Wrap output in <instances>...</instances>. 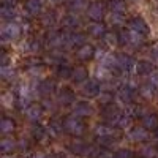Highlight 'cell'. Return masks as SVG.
Here are the masks:
<instances>
[{
  "instance_id": "cell-22",
  "label": "cell",
  "mask_w": 158,
  "mask_h": 158,
  "mask_svg": "<svg viewBox=\"0 0 158 158\" xmlns=\"http://www.w3.org/2000/svg\"><path fill=\"white\" fill-rule=\"evenodd\" d=\"M62 24H63V27H65V29L74 30V29H77L79 25H81V19H79L76 15H67V16L63 18Z\"/></svg>"
},
{
  "instance_id": "cell-4",
  "label": "cell",
  "mask_w": 158,
  "mask_h": 158,
  "mask_svg": "<svg viewBox=\"0 0 158 158\" xmlns=\"http://www.w3.org/2000/svg\"><path fill=\"white\" fill-rule=\"evenodd\" d=\"M117 98L120 100L123 104H131L136 98V85L133 82H128L118 87L117 90Z\"/></svg>"
},
{
  "instance_id": "cell-23",
  "label": "cell",
  "mask_w": 158,
  "mask_h": 158,
  "mask_svg": "<svg viewBox=\"0 0 158 158\" xmlns=\"http://www.w3.org/2000/svg\"><path fill=\"white\" fill-rule=\"evenodd\" d=\"M15 130H16V122L13 120V118H10V117H3L2 120H0V131H2L3 135L13 133Z\"/></svg>"
},
{
  "instance_id": "cell-20",
  "label": "cell",
  "mask_w": 158,
  "mask_h": 158,
  "mask_svg": "<svg viewBox=\"0 0 158 158\" xmlns=\"http://www.w3.org/2000/svg\"><path fill=\"white\" fill-rule=\"evenodd\" d=\"M142 125L149 131H155L158 128V115L155 112H146L142 117Z\"/></svg>"
},
{
  "instance_id": "cell-19",
  "label": "cell",
  "mask_w": 158,
  "mask_h": 158,
  "mask_svg": "<svg viewBox=\"0 0 158 158\" xmlns=\"http://www.w3.org/2000/svg\"><path fill=\"white\" fill-rule=\"evenodd\" d=\"M56 90V82L51 81V79H44V81H41L38 84V94L43 95V97H49L54 94Z\"/></svg>"
},
{
  "instance_id": "cell-14",
  "label": "cell",
  "mask_w": 158,
  "mask_h": 158,
  "mask_svg": "<svg viewBox=\"0 0 158 158\" xmlns=\"http://www.w3.org/2000/svg\"><path fill=\"white\" fill-rule=\"evenodd\" d=\"M68 149H70V152H73L74 155H82V156H87L90 146H89V144H85L84 141L76 139V141H73V142L70 144V146H68Z\"/></svg>"
},
{
  "instance_id": "cell-35",
  "label": "cell",
  "mask_w": 158,
  "mask_h": 158,
  "mask_svg": "<svg viewBox=\"0 0 158 158\" xmlns=\"http://www.w3.org/2000/svg\"><path fill=\"white\" fill-rule=\"evenodd\" d=\"M103 40L106 41L109 46H114V44H118V33H114V32H106L103 36Z\"/></svg>"
},
{
  "instance_id": "cell-1",
  "label": "cell",
  "mask_w": 158,
  "mask_h": 158,
  "mask_svg": "<svg viewBox=\"0 0 158 158\" xmlns=\"http://www.w3.org/2000/svg\"><path fill=\"white\" fill-rule=\"evenodd\" d=\"M95 138L101 146L108 147L111 144H114L115 141L120 139V131L118 128H115L114 125H98L95 128Z\"/></svg>"
},
{
  "instance_id": "cell-42",
  "label": "cell",
  "mask_w": 158,
  "mask_h": 158,
  "mask_svg": "<svg viewBox=\"0 0 158 158\" xmlns=\"http://www.w3.org/2000/svg\"><path fill=\"white\" fill-rule=\"evenodd\" d=\"M30 158H49L48 155H44V153H41V152H35Z\"/></svg>"
},
{
  "instance_id": "cell-7",
  "label": "cell",
  "mask_w": 158,
  "mask_h": 158,
  "mask_svg": "<svg viewBox=\"0 0 158 158\" xmlns=\"http://www.w3.org/2000/svg\"><path fill=\"white\" fill-rule=\"evenodd\" d=\"M128 25H130V29L133 30V32H136V33H139V35H142V36H147V35L150 33L149 24L144 21V18H141V16L131 18V19L128 21Z\"/></svg>"
},
{
  "instance_id": "cell-27",
  "label": "cell",
  "mask_w": 158,
  "mask_h": 158,
  "mask_svg": "<svg viewBox=\"0 0 158 158\" xmlns=\"http://www.w3.org/2000/svg\"><path fill=\"white\" fill-rule=\"evenodd\" d=\"M73 70L74 68H71L70 65H67V62H60L57 65V76L63 77V79H68V77L73 76Z\"/></svg>"
},
{
  "instance_id": "cell-24",
  "label": "cell",
  "mask_w": 158,
  "mask_h": 158,
  "mask_svg": "<svg viewBox=\"0 0 158 158\" xmlns=\"http://www.w3.org/2000/svg\"><path fill=\"white\" fill-rule=\"evenodd\" d=\"M155 92H156V84L152 82V81L142 84L141 89H139V94H141L144 98H152V97L155 95Z\"/></svg>"
},
{
  "instance_id": "cell-26",
  "label": "cell",
  "mask_w": 158,
  "mask_h": 158,
  "mask_svg": "<svg viewBox=\"0 0 158 158\" xmlns=\"http://www.w3.org/2000/svg\"><path fill=\"white\" fill-rule=\"evenodd\" d=\"M62 131H65V128H63V122L57 120V118H54V120H51V122H49L48 133H49L51 136H59Z\"/></svg>"
},
{
  "instance_id": "cell-30",
  "label": "cell",
  "mask_w": 158,
  "mask_h": 158,
  "mask_svg": "<svg viewBox=\"0 0 158 158\" xmlns=\"http://www.w3.org/2000/svg\"><path fill=\"white\" fill-rule=\"evenodd\" d=\"M0 15H2L3 19L10 21V19H15L16 18V10L15 6H10V5H3L2 10H0Z\"/></svg>"
},
{
  "instance_id": "cell-38",
  "label": "cell",
  "mask_w": 158,
  "mask_h": 158,
  "mask_svg": "<svg viewBox=\"0 0 158 158\" xmlns=\"http://www.w3.org/2000/svg\"><path fill=\"white\" fill-rule=\"evenodd\" d=\"M114 156L115 158H133L135 153H133V150H130V149H120V150L115 152Z\"/></svg>"
},
{
  "instance_id": "cell-37",
  "label": "cell",
  "mask_w": 158,
  "mask_h": 158,
  "mask_svg": "<svg viewBox=\"0 0 158 158\" xmlns=\"http://www.w3.org/2000/svg\"><path fill=\"white\" fill-rule=\"evenodd\" d=\"M118 44H120V46L130 44V32H127V30H120V32H118Z\"/></svg>"
},
{
  "instance_id": "cell-33",
  "label": "cell",
  "mask_w": 158,
  "mask_h": 158,
  "mask_svg": "<svg viewBox=\"0 0 158 158\" xmlns=\"http://www.w3.org/2000/svg\"><path fill=\"white\" fill-rule=\"evenodd\" d=\"M67 5L71 11H79L87 5V0H67Z\"/></svg>"
},
{
  "instance_id": "cell-34",
  "label": "cell",
  "mask_w": 158,
  "mask_h": 158,
  "mask_svg": "<svg viewBox=\"0 0 158 158\" xmlns=\"http://www.w3.org/2000/svg\"><path fill=\"white\" fill-rule=\"evenodd\" d=\"M133 118H135V117L131 115V114H123V112H122L120 118H118V122H117V128H127V127H130Z\"/></svg>"
},
{
  "instance_id": "cell-40",
  "label": "cell",
  "mask_w": 158,
  "mask_h": 158,
  "mask_svg": "<svg viewBox=\"0 0 158 158\" xmlns=\"http://www.w3.org/2000/svg\"><path fill=\"white\" fill-rule=\"evenodd\" d=\"M41 49V41H38V40H32L30 41V51H40Z\"/></svg>"
},
{
  "instance_id": "cell-15",
  "label": "cell",
  "mask_w": 158,
  "mask_h": 158,
  "mask_svg": "<svg viewBox=\"0 0 158 158\" xmlns=\"http://www.w3.org/2000/svg\"><path fill=\"white\" fill-rule=\"evenodd\" d=\"M76 100V95H74V92L68 87H63L60 89L59 92V103L63 104V106H68V104H73Z\"/></svg>"
},
{
  "instance_id": "cell-45",
  "label": "cell",
  "mask_w": 158,
  "mask_h": 158,
  "mask_svg": "<svg viewBox=\"0 0 158 158\" xmlns=\"http://www.w3.org/2000/svg\"><path fill=\"white\" fill-rule=\"evenodd\" d=\"M155 138H156V139H158V128H156V130H155Z\"/></svg>"
},
{
  "instance_id": "cell-3",
  "label": "cell",
  "mask_w": 158,
  "mask_h": 158,
  "mask_svg": "<svg viewBox=\"0 0 158 158\" xmlns=\"http://www.w3.org/2000/svg\"><path fill=\"white\" fill-rule=\"evenodd\" d=\"M101 115L109 125H115L117 127V122H118V118H120V115H122V111H120V108H118L115 103H108V104L103 106Z\"/></svg>"
},
{
  "instance_id": "cell-2",
  "label": "cell",
  "mask_w": 158,
  "mask_h": 158,
  "mask_svg": "<svg viewBox=\"0 0 158 158\" xmlns=\"http://www.w3.org/2000/svg\"><path fill=\"white\" fill-rule=\"evenodd\" d=\"M63 128L68 135L71 136H82L87 130V123L84 120V117H79V115H68L63 118Z\"/></svg>"
},
{
  "instance_id": "cell-36",
  "label": "cell",
  "mask_w": 158,
  "mask_h": 158,
  "mask_svg": "<svg viewBox=\"0 0 158 158\" xmlns=\"http://www.w3.org/2000/svg\"><path fill=\"white\" fill-rule=\"evenodd\" d=\"M16 76V71L10 68L8 65H5V67H2V77L5 79V81H11V79H15Z\"/></svg>"
},
{
  "instance_id": "cell-39",
  "label": "cell",
  "mask_w": 158,
  "mask_h": 158,
  "mask_svg": "<svg viewBox=\"0 0 158 158\" xmlns=\"http://www.w3.org/2000/svg\"><path fill=\"white\" fill-rule=\"evenodd\" d=\"M142 155L147 156V158H155V156H156V149L152 147V146H150V147H146V149L142 150Z\"/></svg>"
},
{
  "instance_id": "cell-29",
  "label": "cell",
  "mask_w": 158,
  "mask_h": 158,
  "mask_svg": "<svg viewBox=\"0 0 158 158\" xmlns=\"http://www.w3.org/2000/svg\"><path fill=\"white\" fill-rule=\"evenodd\" d=\"M0 149H2L3 153H13L16 150V142L11 138H3L2 142H0Z\"/></svg>"
},
{
  "instance_id": "cell-12",
  "label": "cell",
  "mask_w": 158,
  "mask_h": 158,
  "mask_svg": "<svg viewBox=\"0 0 158 158\" xmlns=\"http://www.w3.org/2000/svg\"><path fill=\"white\" fill-rule=\"evenodd\" d=\"M94 56H95V48L92 46V44H89V43H85V44H82V46H79L77 51H76V57H77L79 60H82V62L90 60Z\"/></svg>"
},
{
  "instance_id": "cell-44",
  "label": "cell",
  "mask_w": 158,
  "mask_h": 158,
  "mask_svg": "<svg viewBox=\"0 0 158 158\" xmlns=\"http://www.w3.org/2000/svg\"><path fill=\"white\" fill-rule=\"evenodd\" d=\"M18 0H3V5H10V6H15V3Z\"/></svg>"
},
{
  "instance_id": "cell-41",
  "label": "cell",
  "mask_w": 158,
  "mask_h": 158,
  "mask_svg": "<svg viewBox=\"0 0 158 158\" xmlns=\"http://www.w3.org/2000/svg\"><path fill=\"white\" fill-rule=\"evenodd\" d=\"M111 100H112V95L108 92V94H101L100 103H103V104H108V103H111Z\"/></svg>"
},
{
  "instance_id": "cell-25",
  "label": "cell",
  "mask_w": 158,
  "mask_h": 158,
  "mask_svg": "<svg viewBox=\"0 0 158 158\" xmlns=\"http://www.w3.org/2000/svg\"><path fill=\"white\" fill-rule=\"evenodd\" d=\"M87 77H89V71H87V68H85V67H76V68L73 70V76H71L73 82L79 84V82L85 81Z\"/></svg>"
},
{
  "instance_id": "cell-11",
  "label": "cell",
  "mask_w": 158,
  "mask_h": 158,
  "mask_svg": "<svg viewBox=\"0 0 158 158\" xmlns=\"http://www.w3.org/2000/svg\"><path fill=\"white\" fill-rule=\"evenodd\" d=\"M130 139L135 141V142H146L149 139V130L146 127H135L133 130L130 131Z\"/></svg>"
},
{
  "instance_id": "cell-8",
  "label": "cell",
  "mask_w": 158,
  "mask_h": 158,
  "mask_svg": "<svg viewBox=\"0 0 158 158\" xmlns=\"http://www.w3.org/2000/svg\"><path fill=\"white\" fill-rule=\"evenodd\" d=\"M100 90H101V87H100L98 81H95V79H89V81L82 85L81 94L85 98H94V97H98L100 95Z\"/></svg>"
},
{
  "instance_id": "cell-28",
  "label": "cell",
  "mask_w": 158,
  "mask_h": 158,
  "mask_svg": "<svg viewBox=\"0 0 158 158\" xmlns=\"http://www.w3.org/2000/svg\"><path fill=\"white\" fill-rule=\"evenodd\" d=\"M108 6H109L111 13H117V15H123L125 10H127L123 0H109Z\"/></svg>"
},
{
  "instance_id": "cell-18",
  "label": "cell",
  "mask_w": 158,
  "mask_h": 158,
  "mask_svg": "<svg viewBox=\"0 0 158 158\" xmlns=\"http://www.w3.org/2000/svg\"><path fill=\"white\" fill-rule=\"evenodd\" d=\"M41 8H43V2H41V0H27L25 5H24L25 13L30 15V16L40 15V13H41Z\"/></svg>"
},
{
  "instance_id": "cell-17",
  "label": "cell",
  "mask_w": 158,
  "mask_h": 158,
  "mask_svg": "<svg viewBox=\"0 0 158 158\" xmlns=\"http://www.w3.org/2000/svg\"><path fill=\"white\" fill-rule=\"evenodd\" d=\"M106 32V25L101 21H94V24L89 25V35H92L94 38H103Z\"/></svg>"
},
{
  "instance_id": "cell-21",
  "label": "cell",
  "mask_w": 158,
  "mask_h": 158,
  "mask_svg": "<svg viewBox=\"0 0 158 158\" xmlns=\"http://www.w3.org/2000/svg\"><path fill=\"white\" fill-rule=\"evenodd\" d=\"M92 112H94V109H92V106H90L87 101L76 103V106L73 109V114L74 115H79V117H89V115H92Z\"/></svg>"
},
{
  "instance_id": "cell-46",
  "label": "cell",
  "mask_w": 158,
  "mask_h": 158,
  "mask_svg": "<svg viewBox=\"0 0 158 158\" xmlns=\"http://www.w3.org/2000/svg\"><path fill=\"white\" fill-rule=\"evenodd\" d=\"M52 2H54V3H59V2H60V0H52Z\"/></svg>"
},
{
  "instance_id": "cell-10",
  "label": "cell",
  "mask_w": 158,
  "mask_h": 158,
  "mask_svg": "<svg viewBox=\"0 0 158 158\" xmlns=\"http://www.w3.org/2000/svg\"><path fill=\"white\" fill-rule=\"evenodd\" d=\"M46 44L51 46V48H62L65 46V36H63V32H57V30H52L46 35Z\"/></svg>"
},
{
  "instance_id": "cell-43",
  "label": "cell",
  "mask_w": 158,
  "mask_h": 158,
  "mask_svg": "<svg viewBox=\"0 0 158 158\" xmlns=\"http://www.w3.org/2000/svg\"><path fill=\"white\" fill-rule=\"evenodd\" d=\"M152 57H153L155 60H158V46H155V48L152 49Z\"/></svg>"
},
{
  "instance_id": "cell-32",
  "label": "cell",
  "mask_w": 158,
  "mask_h": 158,
  "mask_svg": "<svg viewBox=\"0 0 158 158\" xmlns=\"http://www.w3.org/2000/svg\"><path fill=\"white\" fill-rule=\"evenodd\" d=\"M32 133H33V138H35L36 141H43V139H46V136L49 135L48 130H46L44 127H41V125H35L33 130H32Z\"/></svg>"
},
{
  "instance_id": "cell-6",
  "label": "cell",
  "mask_w": 158,
  "mask_h": 158,
  "mask_svg": "<svg viewBox=\"0 0 158 158\" xmlns=\"http://www.w3.org/2000/svg\"><path fill=\"white\" fill-rule=\"evenodd\" d=\"M136 63L138 62L128 54H123V52L122 54H115V67L120 73H130Z\"/></svg>"
},
{
  "instance_id": "cell-47",
  "label": "cell",
  "mask_w": 158,
  "mask_h": 158,
  "mask_svg": "<svg viewBox=\"0 0 158 158\" xmlns=\"http://www.w3.org/2000/svg\"><path fill=\"white\" fill-rule=\"evenodd\" d=\"M104 158H115V156H104Z\"/></svg>"
},
{
  "instance_id": "cell-31",
  "label": "cell",
  "mask_w": 158,
  "mask_h": 158,
  "mask_svg": "<svg viewBox=\"0 0 158 158\" xmlns=\"http://www.w3.org/2000/svg\"><path fill=\"white\" fill-rule=\"evenodd\" d=\"M41 24L44 27H52V25H56V13L54 11H48L41 16Z\"/></svg>"
},
{
  "instance_id": "cell-13",
  "label": "cell",
  "mask_w": 158,
  "mask_h": 158,
  "mask_svg": "<svg viewBox=\"0 0 158 158\" xmlns=\"http://www.w3.org/2000/svg\"><path fill=\"white\" fill-rule=\"evenodd\" d=\"M155 71V65L152 60H139L136 63V73L138 76H149Z\"/></svg>"
},
{
  "instance_id": "cell-5",
  "label": "cell",
  "mask_w": 158,
  "mask_h": 158,
  "mask_svg": "<svg viewBox=\"0 0 158 158\" xmlns=\"http://www.w3.org/2000/svg\"><path fill=\"white\" fill-rule=\"evenodd\" d=\"M0 35H2L3 41H15V40H18L22 35V29H21V25L16 24V22H8V24H5L2 27Z\"/></svg>"
},
{
  "instance_id": "cell-16",
  "label": "cell",
  "mask_w": 158,
  "mask_h": 158,
  "mask_svg": "<svg viewBox=\"0 0 158 158\" xmlns=\"http://www.w3.org/2000/svg\"><path fill=\"white\" fill-rule=\"evenodd\" d=\"M25 115H27L29 120L36 122V120H40V118H41V115H43V108H41V106H38L36 103L29 104V106L25 108Z\"/></svg>"
},
{
  "instance_id": "cell-9",
  "label": "cell",
  "mask_w": 158,
  "mask_h": 158,
  "mask_svg": "<svg viewBox=\"0 0 158 158\" xmlns=\"http://www.w3.org/2000/svg\"><path fill=\"white\" fill-rule=\"evenodd\" d=\"M104 10H106V6H104V3L101 2H94L90 3L89 8H87V15L92 21H101L104 18Z\"/></svg>"
},
{
  "instance_id": "cell-48",
  "label": "cell",
  "mask_w": 158,
  "mask_h": 158,
  "mask_svg": "<svg viewBox=\"0 0 158 158\" xmlns=\"http://www.w3.org/2000/svg\"><path fill=\"white\" fill-rule=\"evenodd\" d=\"M141 158H147V156H144V155H141Z\"/></svg>"
}]
</instances>
